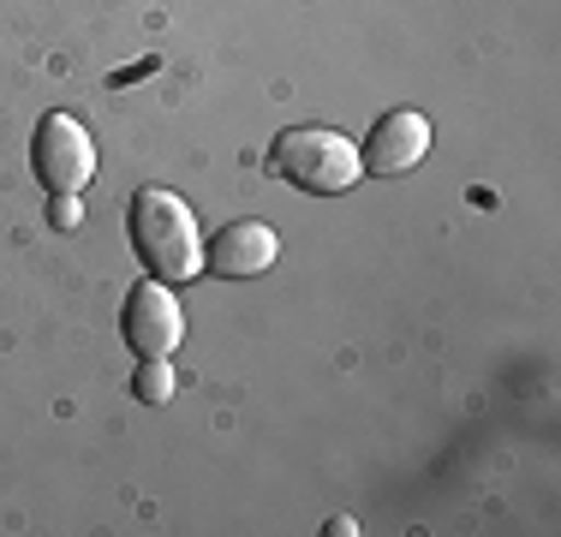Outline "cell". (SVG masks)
Instances as JSON below:
<instances>
[{"label":"cell","mask_w":561,"mask_h":537,"mask_svg":"<svg viewBox=\"0 0 561 537\" xmlns=\"http://www.w3.org/2000/svg\"><path fill=\"white\" fill-rule=\"evenodd\" d=\"M131 251L144 258L156 281L180 287L204 268V233H197V215L185 197L162 192V185H144L131 197Z\"/></svg>","instance_id":"1"},{"label":"cell","mask_w":561,"mask_h":537,"mask_svg":"<svg viewBox=\"0 0 561 537\" xmlns=\"http://www.w3.org/2000/svg\"><path fill=\"white\" fill-rule=\"evenodd\" d=\"M275 173L287 185L311 197H335V192H353L365 161H358V144H346L341 132L329 126H293L275 138Z\"/></svg>","instance_id":"2"},{"label":"cell","mask_w":561,"mask_h":537,"mask_svg":"<svg viewBox=\"0 0 561 537\" xmlns=\"http://www.w3.org/2000/svg\"><path fill=\"white\" fill-rule=\"evenodd\" d=\"M31 168L48 192H84L90 173H96V144H90V132L78 126L72 114H48L43 126H36Z\"/></svg>","instance_id":"3"},{"label":"cell","mask_w":561,"mask_h":537,"mask_svg":"<svg viewBox=\"0 0 561 537\" xmlns=\"http://www.w3.org/2000/svg\"><path fill=\"white\" fill-rule=\"evenodd\" d=\"M119 334L138 358H168L185 341V311L168 293V281H138L126 293V311H119Z\"/></svg>","instance_id":"4"},{"label":"cell","mask_w":561,"mask_h":537,"mask_svg":"<svg viewBox=\"0 0 561 537\" xmlns=\"http://www.w3.org/2000/svg\"><path fill=\"white\" fill-rule=\"evenodd\" d=\"M431 156V119L412 114V107H394V114H382L377 126H370L365 150V173H382V180H394V173H412L419 161Z\"/></svg>","instance_id":"5"},{"label":"cell","mask_w":561,"mask_h":537,"mask_svg":"<svg viewBox=\"0 0 561 537\" xmlns=\"http://www.w3.org/2000/svg\"><path fill=\"white\" fill-rule=\"evenodd\" d=\"M280 258V239L270 221H227L216 239H209L204 263L216 268L221 281H239V275H263Z\"/></svg>","instance_id":"6"},{"label":"cell","mask_w":561,"mask_h":537,"mask_svg":"<svg viewBox=\"0 0 561 537\" xmlns=\"http://www.w3.org/2000/svg\"><path fill=\"white\" fill-rule=\"evenodd\" d=\"M173 388H180V376H173L168 358H138V376H131V395L150 400V407H162L173 400Z\"/></svg>","instance_id":"7"},{"label":"cell","mask_w":561,"mask_h":537,"mask_svg":"<svg viewBox=\"0 0 561 537\" xmlns=\"http://www.w3.org/2000/svg\"><path fill=\"white\" fill-rule=\"evenodd\" d=\"M55 227H78V192H60L55 197Z\"/></svg>","instance_id":"8"}]
</instances>
